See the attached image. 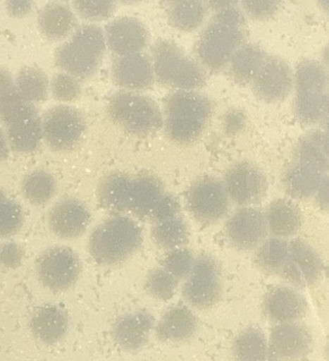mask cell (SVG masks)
Here are the masks:
<instances>
[{
  "label": "cell",
  "mask_w": 329,
  "mask_h": 361,
  "mask_svg": "<svg viewBox=\"0 0 329 361\" xmlns=\"http://www.w3.org/2000/svg\"><path fill=\"white\" fill-rule=\"evenodd\" d=\"M328 166L327 135L321 130L311 132L299 141L284 175L287 192L297 199L311 197L326 178Z\"/></svg>",
  "instance_id": "cell-1"
},
{
  "label": "cell",
  "mask_w": 329,
  "mask_h": 361,
  "mask_svg": "<svg viewBox=\"0 0 329 361\" xmlns=\"http://www.w3.org/2000/svg\"><path fill=\"white\" fill-rule=\"evenodd\" d=\"M244 37L242 14L228 6L206 26L199 38L197 49L201 61L209 68L221 69L232 59Z\"/></svg>",
  "instance_id": "cell-2"
},
{
  "label": "cell",
  "mask_w": 329,
  "mask_h": 361,
  "mask_svg": "<svg viewBox=\"0 0 329 361\" xmlns=\"http://www.w3.org/2000/svg\"><path fill=\"white\" fill-rule=\"evenodd\" d=\"M142 240L139 226L131 219L115 216L99 225L89 239L94 259L106 266L121 263L132 256Z\"/></svg>",
  "instance_id": "cell-3"
},
{
  "label": "cell",
  "mask_w": 329,
  "mask_h": 361,
  "mask_svg": "<svg viewBox=\"0 0 329 361\" xmlns=\"http://www.w3.org/2000/svg\"><path fill=\"white\" fill-rule=\"evenodd\" d=\"M211 116V104L204 95L179 92L170 97L166 106V128L173 141L187 144L197 140Z\"/></svg>",
  "instance_id": "cell-4"
},
{
  "label": "cell",
  "mask_w": 329,
  "mask_h": 361,
  "mask_svg": "<svg viewBox=\"0 0 329 361\" xmlns=\"http://www.w3.org/2000/svg\"><path fill=\"white\" fill-rule=\"evenodd\" d=\"M105 50V38L101 27L85 25L57 51L56 63L72 76L84 79L97 71Z\"/></svg>",
  "instance_id": "cell-5"
},
{
  "label": "cell",
  "mask_w": 329,
  "mask_h": 361,
  "mask_svg": "<svg viewBox=\"0 0 329 361\" xmlns=\"http://www.w3.org/2000/svg\"><path fill=\"white\" fill-rule=\"evenodd\" d=\"M328 79L323 66L314 60L299 66L296 77L294 110L306 126L321 123L328 112Z\"/></svg>",
  "instance_id": "cell-6"
},
{
  "label": "cell",
  "mask_w": 329,
  "mask_h": 361,
  "mask_svg": "<svg viewBox=\"0 0 329 361\" xmlns=\"http://www.w3.org/2000/svg\"><path fill=\"white\" fill-rule=\"evenodd\" d=\"M108 113L119 127L134 135H148L162 126L161 111L154 101L133 93L115 95L108 105Z\"/></svg>",
  "instance_id": "cell-7"
},
{
  "label": "cell",
  "mask_w": 329,
  "mask_h": 361,
  "mask_svg": "<svg viewBox=\"0 0 329 361\" xmlns=\"http://www.w3.org/2000/svg\"><path fill=\"white\" fill-rule=\"evenodd\" d=\"M154 53L156 74L165 85L190 90L204 83L205 75L201 68L174 43L161 41Z\"/></svg>",
  "instance_id": "cell-8"
},
{
  "label": "cell",
  "mask_w": 329,
  "mask_h": 361,
  "mask_svg": "<svg viewBox=\"0 0 329 361\" xmlns=\"http://www.w3.org/2000/svg\"><path fill=\"white\" fill-rule=\"evenodd\" d=\"M223 292L221 267L211 256L202 255L194 261L183 288L187 302L198 310L214 307Z\"/></svg>",
  "instance_id": "cell-9"
},
{
  "label": "cell",
  "mask_w": 329,
  "mask_h": 361,
  "mask_svg": "<svg viewBox=\"0 0 329 361\" xmlns=\"http://www.w3.org/2000/svg\"><path fill=\"white\" fill-rule=\"evenodd\" d=\"M187 207L192 216L201 224H216L228 214L229 195L225 185L212 177L200 178L191 187Z\"/></svg>",
  "instance_id": "cell-10"
},
{
  "label": "cell",
  "mask_w": 329,
  "mask_h": 361,
  "mask_svg": "<svg viewBox=\"0 0 329 361\" xmlns=\"http://www.w3.org/2000/svg\"><path fill=\"white\" fill-rule=\"evenodd\" d=\"M37 271L44 286L53 291H63L76 282L80 274L81 264L71 249L54 247L39 257Z\"/></svg>",
  "instance_id": "cell-11"
},
{
  "label": "cell",
  "mask_w": 329,
  "mask_h": 361,
  "mask_svg": "<svg viewBox=\"0 0 329 361\" xmlns=\"http://www.w3.org/2000/svg\"><path fill=\"white\" fill-rule=\"evenodd\" d=\"M43 134L47 143L56 150H66L75 146L85 130L81 113L68 106L49 109L44 117Z\"/></svg>",
  "instance_id": "cell-12"
},
{
  "label": "cell",
  "mask_w": 329,
  "mask_h": 361,
  "mask_svg": "<svg viewBox=\"0 0 329 361\" xmlns=\"http://www.w3.org/2000/svg\"><path fill=\"white\" fill-rule=\"evenodd\" d=\"M323 264L317 252L304 240L297 238L289 245L282 269L283 279L298 288H309L321 278Z\"/></svg>",
  "instance_id": "cell-13"
},
{
  "label": "cell",
  "mask_w": 329,
  "mask_h": 361,
  "mask_svg": "<svg viewBox=\"0 0 329 361\" xmlns=\"http://www.w3.org/2000/svg\"><path fill=\"white\" fill-rule=\"evenodd\" d=\"M312 345L313 338L307 326L297 322L280 323L269 337L268 358L301 359L311 353Z\"/></svg>",
  "instance_id": "cell-14"
},
{
  "label": "cell",
  "mask_w": 329,
  "mask_h": 361,
  "mask_svg": "<svg viewBox=\"0 0 329 361\" xmlns=\"http://www.w3.org/2000/svg\"><path fill=\"white\" fill-rule=\"evenodd\" d=\"M226 233L235 248L249 251L259 247L267 235L266 217L260 210L245 207L236 212L226 225Z\"/></svg>",
  "instance_id": "cell-15"
},
{
  "label": "cell",
  "mask_w": 329,
  "mask_h": 361,
  "mask_svg": "<svg viewBox=\"0 0 329 361\" xmlns=\"http://www.w3.org/2000/svg\"><path fill=\"white\" fill-rule=\"evenodd\" d=\"M263 173L253 164H238L225 176V187L228 195L237 204L249 205L259 202L267 190Z\"/></svg>",
  "instance_id": "cell-16"
},
{
  "label": "cell",
  "mask_w": 329,
  "mask_h": 361,
  "mask_svg": "<svg viewBox=\"0 0 329 361\" xmlns=\"http://www.w3.org/2000/svg\"><path fill=\"white\" fill-rule=\"evenodd\" d=\"M255 93L266 102H279L286 98L292 87V73L283 59L265 57L252 79Z\"/></svg>",
  "instance_id": "cell-17"
},
{
  "label": "cell",
  "mask_w": 329,
  "mask_h": 361,
  "mask_svg": "<svg viewBox=\"0 0 329 361\" xmlns=\"http://www.w3.org/2000/svg\"><path fill=\"white\" fill-rule=\"evenodd\" d=\"M263 311L269 320L275 322H297L306 315L308 303L302 293L290 287L279 286L265 296Z\"/></svg>",
  "instance_id": "cell-18"
},
{
  "label": "cell",
  "mask_w": 329,
  "mask_h": 361,
  "mask_svg": "<svg viewBox=\"0 0 329 361\" xmlns=\"http://www.w3.org/2000/svg\"><path fill=\"white\" fill-rule=\"evenodd\" d=\"M89 219L91 215L82 203L74 199H64L51 209L49 224L59 238L72 239L85 231Z\"/></svg>",
  "instance_id": "cell-19"
},
{
  "label": "cell",
  "mask_w": 329,
  "mask_h": 361,
  "mask_svg": "<svg viewBox=\"0 0 329 361\" xmlns=\"http://www.w3.org/2000/svg\"><path fill=\"white\" fill-rule=\"evenodd\" d=\"M110 49L120 55L135 54L143 49L148 41L144 25L137 19L123 17L114 20L106 28Z\"/></svg>",
  "instance_id": "cell-20"
},
{
  "label": "cell",
  "mask_w": 329,
  "mask_h": 361,
  "mask_svg": "<svg viewBox=\"0 0 329 361\" xmlns=\"http://www.w3.org/2000/svg\"><path fill=\"white\" fill-rule=\"evenodd\" d=\"M154 324V317L147 312L126 314L113 324V338L119 347L128 351H137L147 343Z\"/></svg>",
  "instance_id": "cell-21"
},
{
  "label": "cell",
  "mask_w": 329,
  "mask_h": 361,
  "mask_svg": "<svg viewBox=\"0 0 329 361\" xmlns=\"http://www.w3.org/2000/svg\"><path fill=\"white\" fill-rule=\"evenodd\" d=\"M116 83L130 89H144L154 82V70L149 60L142 55L133 54L116 60L113 66Z\"/></svg>",
  "instance_id": "cell-22"
},
{
  "label": "cell",
  "mask_w": 329,
  "mask_h": 361,
  "mask_svg": "<svg viewBox=\"0 0 329 361\" xmlns=\"http://www.w3.org/2000/svg\"><path fill=\"white\" fill-rule=\"evenodd\" d=\"M30 326L39 341L54 344L66 336L68 319L66 312L61 307L46 305L36 310L30 320Z\"/></svg>",
  "instance_id": "cell-23"
},
{
  "label": "cell",
  "mask_w": 329,
  "mask_h": 361,
  "mask_svg": "<svg viewBox=\"0 0 329 361\" xmlns=\"http://www.w3.org/2000/svg\"><path fill=\"white\" fill-rule=\"evenodd\" d=\"M197 320L193 312L183 305L169 310L159 322L156 333L166 343H181L190 339L196 333Z\"/></svg>",
  "instance_id": "cell-24"
},
{
  "label": "cell",
  "mask_w": 329,
  "mask_h": 361,
  "mask_svg": "<svg viewBox=\"0 0 329 361\" xmlns=\"http://www.w3.org/2000/svg\"><path fill=\"white\" fill-rule=\"evenodd\" d=\"M265 217L269 231L279 238L295 235L302 226L300 209L286 199H278L269 204Z\"/></svg>",
  "instance_id": "cell-25"
},
{
  "label": "cell",
  "mask_w": 329,
  "mask_h": 361,
  "mask_svg": "<svg viewBox=\"0 0 329 361\" xmlns=\"http://www.w3.org/2000/svg\"><path fill=\"white\" fill-rule=\"evenodd\" d=\"M165 195L156 177L143 175L134 178L129 212L151 217Z\"/></svg>",
  "instance_id": "cell-26"
},
{
  "label": "cell",
  "mask_w": 329,
  "mask_h": 361,
  "mask_svg": "<svg viewBox=\"0 0 329 361\" xmlns=\"http://www.w3.org/2000/svg\"><path fill=\"white\" fill-rule=\"evenodd\" d=\"M7 126L11 143L19 152H32L44 136L37 110L13 120Z\"/></svg>",
  "instance_id": "cell-27"
},
{
  "label": "cell",
  "mask_w": 329,
  "mask_h": 361,
  "mask_svg": "<svg viewBox=\"0 0 329 361\" xmlns=\"http://www.w3.org/2000/svg\"><path fill=\"white\" fill-rule=\"evenodd\" d=\"M42 32L52 40L68 37L76 25V18L71 9L63 4L51 3L40 12L38 18Z\"/></svg>",
  "instance_id": "cell-28"
},
{
  "label": "cell",
  "mask_w": 329,
  "mask_h": 361,
  "mask_svg": "<svg viewBox=\"0 0 329 361\" xmlns=\"http://www.w3.org/2000/svg\"><path fill=\"white\" fill-rule=\"evenodd\" d=\"M133 178L118 173L106 176L99 188L101 203L116 212H129Z\"/></svg>",
  "instance_id": "cell-29"
},
{
  "label": "cell",
  "mask_w": 329,
  "mask_h": 361,
  "mask_svg": "<svg viewBox=\"0 0 329 361\" xmlns=\"http://www.w3.org/2000/svg\"><path fill=\"white\" fill-rule=\"evenodd\" d=\"M232 353L237 360H265L268 358V343L263 331L250 327L234 341Z\"/></svg>",
  "instance_id": "cell-30"
},
{
  "label": "cell",
  "mask_w": 329,
  "mask_h": 361,
  "mask_svg": "<svg viewBox=\"0 0 329 361\" xmlns=\"http://www.w3.org/2000/svg\"><path fill=\"white\" fill-rule=\"evenodd\" d=\"M153 235L156 243L166 250L180 247L187 240L188 226L178 214L155 222Z\"/></svg>",
  "instance_id": "cell-31"
},
{
  "label": "cell",
  "mask_w": 329,
  "mask_h": 361,
  "mask_svg": "<svg viewBox=\"0 0 329 361\" xmlns=\"http://www.w3.org/2000/svg\"><path fill=\"white\" fill-rule=\"evenodd\" d=\"M289 245L285 240L274 238L266 240L256 254L255 262L259 268L267 274L281 273L286 262Z\"/></svg>",
  "instance_id": "cell-32"
},
{
  "label": "cell",
  "mask_w": 329,
  "mask_h": 361,
  "mask_svg": "<svg viewBox=\"0 0 329 361\" xmlns=\"http://www.w3.org/2000/svg\"><path fill=\"white\" fill-rule=\"evenodd\" d=\"M55 191L54 179L42 171L30 173L23 180V194L33 204L41 205L46 203L54 196Z\"/></svg>",
  "instance_id": "cell-33"
},
{
  "label": "cell",
  "mask_w": 329,
  "mask_h": 361,
  "mask_svg": "<svg viewBox=\"0 0 329 361\" xmlns=\"http://www.w3.org/2000/svg\"><path fill=\"white\" fill-rule=\"evenodd\" d=\"M48 80L45 74L36 68L25 67L17 78V88L27 101H44L48 94Z\"/></svg>",
  "instance_id": "cell-34"
},
{
  "label": "cell",
  "mask_w": 329,
  "mask_h": 361,
  "mask_svg": "<svg viewBox=\"0 0 329 361\" xmlns=\"http://www.w3.org/2000/svg\"><path fill=\"white\" fill-rule=\"evenodd\" d=\"M265 56L257 47H244L237 51L231 59V72L238 80L247 82L252 80Z\"/></svg>",
  "instance_id": "cell-35"
},
{
  "label": "cell",
  "mask_w": 329,
  "mask_h": 361,
  "mask_svg": "<svg viewBox=\"0 0 329 361\" xmlns=\"http://www.w3.org/2000/svg\"><path fill=\"white\" fill-rule=\"evenodd\" d=\"M169 19L176 27L184 31H192L201 23L204 9L201 3L196 1H177L170 4Z\"/></svg>",
  "instance_id": "cell-36"
},
{
  "label": "cell",
  "mask_w": 329,
  "mask_h": 361,
  "mask_svg": "<svg viewBox=\"0 0 329 361\" xmlns=\"http://www.w3.org/2000/svg\"><path fill=\"white\" fill-rule=\"evenodd\" d=\"M178 281L165 268H158L149 273L145 286L149 294L154 298L168 300L174 295Z\"/></svg>",
  "instance_id": "cell-37"
},
{
  "label": "cell",
  "mask_w": 329,
  "mask_h": 361,
  "mask_svg": "<svg viewBox=\"0 0 329 361\" xmlns=\"http://www.w3.org/2000/svg\"><path fill=\"white\" fill-rule=\"evenodd\" d=\"M192 254L183 249H175L166 256L164 268L178 280L187 278L194 263Z\"/></svg>",
  "instance_id": "cell-38"
},
{
  "label": "cell",
  "mask_w": 329,
  "mask_h": 361,
  "mask_svg": "<svg viewBox=\"0 0 329 361\" xmlns=\"http://www.w3.org/2000/svg\"><path fill=\"white\" fill-rule=\"evenodd\" d=\"M23 215L20 206L12 200L1 199L0 226L3 236L15 233L21 226Z\"/></svg>",
  "instance_id": "cell-39"
},
{
  "label": "cell",
  "mask_w": 329,
  "mask_h": 361,
  "mask_svg": "<svg viewBox=\"0 0 329 361\" xmlns=\"http://www.w3.org/2000/svg\"><path fill=\"white\" fill-rule=\"evenodd\" d=\"M51 90L54 97L63 102H71L80 94V87L77 79L69 75L58 74L51 80Z\"/></svg>",
  "instance_id": "cell-40"
},
{
  "label": "cell",
  "mask_w": 329,
  "mask_h": 361,
  "mask_svg": "<svg viewBox=\"0 0 329 361\" xmlns=\"http://www.w3.org/2000/svg\"><path fill=\"white\" fill-rule=\"evenodd\" d=\"M73 6L82 17L89 20H104L114 10V4L111 1H75Z\"/></svg>",
  "instance_id": "cell-41"
},
{
  "label": "cell",
  "mask_w": 329,
  "mask_h": 361,
  "mask_svg": "<svg viewBox=\"0 0 329 361\" xmlns=\"http://www.w3.org/2000/svg\"><path fill=\"white\" fill-rule=\"evenodd\" d=\"M244 5L252 17L262 19L274 14L279 3L278 1H245Z\"/></svg>",
  "instance_id": "cell-42"
},
{
  "label": "cell",
  "mask_w": 329,
  "mask_h": 361,
  "mask_svg": "<svg viewBox=\"0 0 329 361\" xmlns=\"http://www.w3.org/2000/svg\"><path fill=\"white\" fill-rule=\"evenodd\" d=\"M23 252L20 247L15 244L5 245L1 252V259L5 266L8 268H15L20 264Z\"/></svg>",
  "instance_id": "cell-43"
},
{
  "label": "cell",
  "mask_w": 329,
  "mask_h": 361,
  "mask_svg": "<svg viewBox=\"0 0 329 361\" xmlns=\"http://www.w3.org/2000/svg\"><path fill=\"white\" fill-rule=\"evenodd\" d=\"M245 123V116L242 113L232 111L225 117V128L228 133L235 134L243 129Z\"/></svg>",
  "instance_id": "cell-44"
},
{
  "label": "cell",
  "mask_w": 329,
  "mask_h": 361,
  "mask_svg": "<svg viewBox=\"0 0 329 361\" xmlns=\"http://www.w3.org/2000/svg\"><path fill=\"white\" fill-rule=\"evenodd\" d=\"M8 8L11 14L14 16H21L31 11L32 3L30 1H9Z\"/></svg>",
  "instance_id": "cell-45"
},
{
  "label": "cell",
  "mask_w": 329,
  "mask_h": 361,
  "mask_svg": "<svg viewBox=\"0 0 329 361\" xmlns=\"http://www.w3.org/2000/svg\"><path fill=\"white\" fill-rule=\"evenodd\" d=\"M318 190L320 204L325 207L328 204V179L323 180Z\"/></svg>",
  "instance_id": "cell-46"
}]
</instances>
